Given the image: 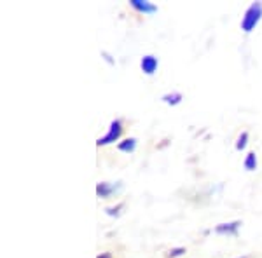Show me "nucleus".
<instances>
[{"instance_id": "1a4fd4ad", "label": "nucleus", "mask_w": 262, "mask_h": 258, "mask_svg": "<svg viewBox=\"0 0 262 258\" xmlns=\"http://www.w3.org/2000/svg\"><path fill=\"white\" fill-rule=\"evenodd\" d=\"M243 166H245L247 171H255V169H257V155H255V152H248L247 157H245V160H243Z\"/></svg>"}, {"instance_id": "f03ea898", "label": "nucleus", "mask_w": 262, "mask_h": 258, "mask_svg": "<svg viewBox=\"0 0 262 258\" xmlns=\"http://www.w3.org/2000/svg\"><path fill=\"white\" fill-rule=\"evenodd\" d=\"M122 131H124V128H122V121L121 119H114L111 122V126H108L107 134L96 139V145L103 147V145H111V143H114V142H119L121 136H122Z\"/></svg>"}, {"instance_id": "39448f33", "label": "nucleus", "mask_w": 262, "mask_h": 258, "mask_svg": "<svg viewBox=\"0 0 262 258\" xmlns=\"http://www.w3.org/2000/svg\"><path fill=\"white\" fill-rule=\"evenodd\" d=\"M117 189H121V185H114V183H108V181H100V183L96 185V196L101 199H108Z\"/></svg>"}, {"instance_id": "423d86ee", "label": "nucleus", "mask_w": 262, "mask_h": 258, "mask_svg": "<svg viewBox=\"0 0 262 258\" xmlns=\"http://www.w3.org/2000/svg\"><path fill=\"white\" fill-rule=\"evenodd\" d=\"M242 227V222L236 220V222H229V223H219L215 227V232L217 234H227V236H236L238 234V228Z\"/></svg>"}, {"instance_id": "9b49d317", "label": "nucleus", "mask_w": 262, "mask_h": 258, "mask_svg": "<svg viewBox=\"0 0 262 258\" xmlns=\"http://www.w3.org/2000/svg\"><path fill=\"white\" fill-rule=\"evenodd\" d=\"M122 206H124V204H122V202H119V204H117V206H112V208H107V209H105V213H107L108 217H117V215H119V209H122Z\"/></svg>"}, {"instance_id": "6e6552de", "label": "nucleus", "mask_w": 262, "mask_h": 258, "mask_svg": "<svg viewBox=\"0 0 262 258\" xmlns=\"http://www.w3.org/2000/svg\"><path fill=\"white\" fill-rule=\"evenodd\" d=\"M182 100H184V96H182L180 92H177V91L168 92V95H164V96H163V101H164V103H166V105H171V107L179 105Z\"/></svg>"}, {"instance_id": "f8f14e48", "label": "nucleus", "mask_w": 262, "mask_h": 258, "mask_svg": "<svg viewBox=\"0 0 262 258\" xmlns=\"http://www.w3.org/2000/svg\"><path fill=\"white\" fill-rule=\"evenodd\" d=\"M184 253H185V248H173L168 251L166 258H177V256H182Z\"/></svg>"}, {"instance_id": "9d476101", "label": "nucleus", "mask_w": 262, "mask_h": 258, "mask_svg": "<svg viewBox=\"0 0 262 258\" xmlns=\"http://www.w3.org/2000/svg\"><path fill=\"white\" fill-rule=\"evenodd\" d=\"M247 145H248V133L243 131V133L238 136V139H236V150H245Z\"/></svg>"}, {"instance_id": "20e7f679", "label": "nucleus", "mask_w": 262, "mask_h": 258, "mask_svg": "<svg viewBox=\"0 0 262 258\" xmlns=\"http://www.w3.org/2000/svg\"><path fill=\"white\" fill-rule=\"evenodd\" d=\"M129 4L135 11L143 12V14H154V12H158V6L149 2V0H129Z\"/></svg>"}, {"instance_id": "7ed1b4c3", "label": "nucleus", "mask_w": 262, "mask_h": 258, "mask_svg": "<svg viewBox=\"0 0 262 258\" xmlns=\"http://www.w3.org/2000/svg\"><path fill=\"white\" fill-rule=\"evenodd\" d=\"M158 66H159V60L154 54H145L140 60V68L145 75H154L158 72Z\"/></svg>"}, {"instance_id": "f257e3e1", "label": "nucleus", "mask_w": 262, "mask_h": 258, "mask_svg": "<svg viewBox=\"0 0 262 258\" xmlns=\"http://www.w3.org/2000/svg\"><path fill=\"white\" fill-rule=\"evenodd\" d=\"M262 19V2H253L248 6V9L245 11V16L242 18V30L245 33H250L255 30V27Z\"/></svg>"}, {"instance_id": "4468645a", "label": "nucleus", "mask_w": 262, "mask_h": 258, "mask_svg": "<svg viewBox=\"0 0 262 258\" xmlns=\"http://www.w3.org/2000/svg\"><path fill=\"white\" fill-rule=\"evenodd\" d=\"M239 258H248V256H239Z\"/></svg>"}, {"instance_id": "0eeeda50", "label": "nucleus", "mask_w": 262, "mask_h": 258, "mask_svg": "<svg viewBox=\"0 0 262 258\" xmlns=\"http://www.w3.org/2000/svg\"><path fill=\"white\" fill-rule=\"evenodd\" d=\"M137 138H124L122 142L117 143V149H119L121 152H124V154H133L135 150H137Z\"/></svg>"}, {"instance_id": "ddd939ff", "label": "nucleus", "mask_w": 262, "mask_h": 258, "mask_svg": "<svg viewBox=\"0 0 262 258\" xmlns=\"http://www.w3.org/2000/svg\"><path fill=\"white\" fill-rule=\"evenodd\" d=\"M96 258H112V255L111 253H101V255H98Z\"/></svg>"}]
</instances>
